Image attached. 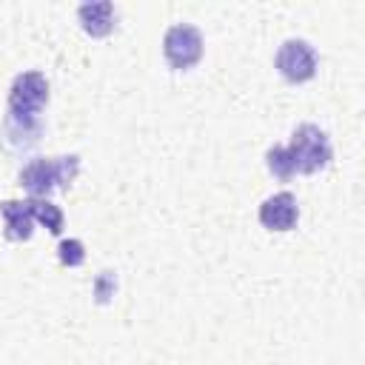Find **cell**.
Instances as JSON below:
<instances>
[{"mask_svg":"<svg viewBox=\"0 0 365 365\" xmlns=\"http://www.w3.org/2000/svg\"><path fill=\"white\" fill-rule=\"evenodd\" d=\"M297 171L299 174H314V171H322L328 163H331V140L328 134L314 125V123H302L294 137H291V145H285Z\"/></svg>","mask_w":365,"mask_h":365,"instance_id":"2","label":"cell"},{"mask_svg":"<svg viewBox=\"0 0 365 365\" xmlns=\"http://www.w3.org/2000/svg\"><path fill=\"white\" fill-rule=\"evenodd\" d=\"M48 103V83L40 71H23L9 88V111L20 117H37Z\"/></svg>","mask_w":365,"mask_h":365,"instance_id":"4","label":"cell"},{"mask_svg":"<svg viewBox=\"0 0 365 365\" xmlns=\"http://www.w3.org/2000/svg\"><path fill=\"white\" fill-rule=\"evenodd\" d=\"M163 54H165L168 66L177 68V71H185V68L197 66L200 57H202V34H200V29L191 26V23L171 26L165 31V37H163Z\"/></svg>","mask_w":365,"mask_h":365,"instance_id":"3","label":"cell"},{"mask_svg":"<svg viewBox=\"0 0 365 365\" xmlns=\"http://www.w3.org/2000/svg\"><path fill=\"white\" fill-rule=\"evenodd\" d=\"M77 17L83 23V29L91 34V37H106L111 29H114V6L108 0H100V3H83L77 9Z\"/></svg>","mask_w":365,"mask_h":365,"instance_id":"8","label":"cell"},{"mask_svg":"<svg viewBox=\"0 0 365 365\" xmlns=\"http://www.w3.org/2000/svg\"><path fill=\"white\" fill-rule=\"evenodd\" d=\"M297 220H299V208H297V197L291 191H279L259 205V222L268 231H291L297 225Z\"/></svg>","mask_w":365,"mask_h":365,"instance_id":"6","label":"cell"},{"mask_svg":"<svg viewBox=\"0 0 365 365\" xmlns=\"http://www.w3.org/2000/svg\"><path fill=\"white\" fill-rule=\"evenodd\" d=\"M57 257H60V262H63V265H68V268L83 265V259H86L83 242H80V240H63V242H60V248H57Z\"/></svg>","mask_w":365,"mask_h":365,"instance_id":"11","label":"cell"},{"mask_svg":"<svg viewBox=\"0 0 365 365\" xmlns=\"http://www.w3.org/2000/svg\"><path fill=\"white\" fill-rule=\"evenodd\" d=\"M26 205H29L34 222L46 225L51 234H60V231H63V211H60L51 200H46V197H29Z\"/></svg>","mask_w":365,"mask_h":365,"instance_id":"9","label":"cell"},{"mask_svg":"<svg viewBox=\"0 0 365 365\" xmlns=\"http://www.w3.org/2000/svg\"><path fill=\"white\" fill-rule=\"evenodd\" d=\"M80 171V157H54V160H31L20 171V185L31 197H48L54 188H68V182Z\"/></svg>","mask_w":365,"mask_h":365,"instance_id":"1","label":"cell"},{"mask_svg":"<svg viewBox=\"0 0 365 365\" xmlns=\"http://www.w3.org/2000/svg\"><path fill=\"white\" fill-rule=\"evenodd\" d=\"M265 163H268V171H271L277 180H291V177L297 174V165H294V160H291V154H288L285 145H274V148H268Z\"/></svg>","mask_w":365,"mask_h":365,"instance_id":"10","label":"cell"},{"mask_svg":"<svg viewBox=\"0 0 365 365\" xmlns=\"http://www.w3.org/2000/svg\"><path fill=\"white\" fill-rule=\"evenodd\" d=\"M0 214H3V220H6V231H3L6 240L23 242V240L31 237L34 217H31L26 200H23V202H20V200H3V202H0Z\"/></svg>","mask_w":365,"mask_h":365,"instance_id":"7","label":"cell"},{"mask_svg":"<svg viewBox=\"0 0 365 365\" xmlns=\"http://www.w3.org/2000/svg\"><path fill=\"white\" fill-rule=\"evenodd\" d=\"M277 68L288 83H308L317 74V51L308 40L291 37L277 51Z\"/></svg>","mask_w":365,"mask_h":365,"instance_id":"5","label":"cell"}]
</instances>
